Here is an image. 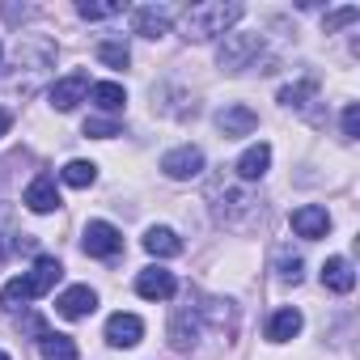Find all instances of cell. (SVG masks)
Returning <instances> with one entry per match:
<instances>
[{
  "label": "cell",
  "instance_id": "11",
  "mask_svg": "<svg viewBox=\"0 0 360 360\" xmlns=\"http://www.w3.org/2000/svg\"><path fill=\"white\" fill-rule=\"evenodd\" d=\"M60 276H64V267H60V259H51V255H43V259H34V267L22 276V284H26V292H30V301L34 297H43V292H51L56 284H60Z\"/></svg>",
  "mask_w": 360,
  "mask_h": 360
},
{
  "label": "cell",
  "instance_id": "12",
  "mask_svg": "<svg viewBox=\"0 0 360 360\" xmlns=\"http://www.w3.org/2000/svg\"><path fill=\"white\" fill-rule=\"evenodd\" d=\"M136 292H140L144 301H169V297L178 292V280H174V271H165V267H144V271L136 276Z\"/></svg>",
  "mask_w": 360,
  "mask_h": 360
},
{
  "label": "cell",
  "instance_id": "9",
  "mask_svg": "<svg viewBox=\"0 0 360 360\" xmlns=\"http://www.w3.org/2000/svg\"><path fill=\"white\" fill-rule=\"evenodd\" d=\"M85 98H89V77H85V72H68V77H60V81L51 85V106H56L60 115L77 110Z\"/></svg>",
  "mask_w": 360,
  "mask_h": 360
},
{
  "label": "cell",
  "instance_id": "26",
  "mask_svg": "<svg viewBox=\"0 0 360 360\" xmlns=\"http://www.w3.org/2000/svg\"><path fill=\"white\" fill-rule=\"evenodd\" d=\"M314 98H318V85H314V81H297V85H284V89H280V102L292 106V110H305Z\"/></svg>",
  "mask_w": 360,
  "mask_h": 360
},
{
  "label": "cell",
  "instance_id": "14",
  "mask_svg": "<svg viewBox=\"0 0 360 360\" xmlns=\"http://www.w3.org/2000/svg\"><path fill=\"white\" fill-rule=\"evenodd\" d=\"M140 339H144V322L136 314H123L119 309V314L106 318V343L110 347H136Z\"/></svg>",
  "mask_w": 360,
  "mask_h": 360
},
{
  "label": "cell",
  "instance_id": "10",
  "mask_svg": "<svg viewBox=\"0 0 360 360\" xmlns=\"http://www.w3.org/2000/svg\"><path fill=\"white\" fill-rule=\"evenodd\" d=\"M255 127H259V115H255L250 106H242V102H233V106L217 110V131H221L225 140H238V136H255Z\"/></svg>",
  "mask_w": 360,
  "mask_h": 360
},
{
  "label": "cell",
  "instance_id": "2",
  "mask_svg": "<svg viewBox=\"0 0 360 360\" xmlns=\"http://www.w3.org/2000/svg\"><path fill=\"white\" fill-rule=\"evenodd\" d=\"M208 200H212V217H217L225 229H246V225H255V221L263 217V204H259L250 191H238V187H229V183H212Z\"/></svg>",
  "mask_w": 360,
  "mask_h": 360
},
{
  "label": "cell",
  "instance_id": "33",
  "mask_svg": "<svg viewBox=\"0 0 360 360\" xmlns=\"http://www.w3.org/2000/svg\"><path fill=\"white\" fill-rule=\"evenodd\" d=\"M0 360H13V356H9V352H0Z\"/></svg>",
  "mask_w": 360,
  "mask_h": 360
},
{
  "label": "cell",
  "instance_id": "3",
  "mask_svg": "<svg viewBox=\"0 0 360 360\" xmlns=\"http://www.w3.org/2000/svg\"><path fill=\"white\" fill-rule=\"evenodd\" d=\"M263 56V34L259 30H229L217 47V68L221 72H246Z\"/></svg>",
  "mask_w": 360,
  "mask_h": 360
},
{
  "label": "cell",
  "instance_id": "22",
  "mask_svg": "<svg viewBox=\"0 0 360 360\" xmlns=\"http://www.w3.org/2000/svg\"><path fill=\"white\" fill-rule=\"evenodd\" d=\"M276 276H280L284 284H301V276H305V259L292 255V246H280V250H276Z\"/></svg>",
  "mask_w": 360,
  "mask_h": 360
},
{
  "label": "cell",
  "instance_id": "24",
  "mask_svg": "<svg viewBox=\"0 0 360 360\" xmlns=\"http://www.w3.org/2000/svg\"><path fill=\"white\" fill-rule=\"evenodd\" d=\"M98 60H102L106 68H127V64H131V47H127L123 39H102V43H98Z\"/></svg>",
  "mask_w": 360,
  "mask_h": 360
},
{
  "label": "cell",
  "instance_id": "6",
  "mask_svg": "<svg viewBox=\"0 0 360 360\" xmlns=\"http://www.w3.org/2000/svg\"><path fill=\"white\" fill-rule=\"evenodd\" d=\"M81 250L89 259H115L123 250V233L110 225V221H89L85 233H81Z\"/></svg>",
  "mask_w": 360,
  "mask_h": 360
},
{
  "label": "cell",
  "instance_id": "17",
  "mask_svg": "<svg viewBox=\"0 0 360 360\" xmlns=\"http://www.w3.org/2000/svg\"><path fill=\"white\" fill-rule=\"evenodd\" d=\"M301 326H305L301 309L284 305V309H276V314L267 318V339H271V343H288V339H297V335H301Z\"/></svg>",
  "mask_w": 360,
  "mask_h": 360
},
{
  "label": "cell",
  "instance_id": "1",
  "mask_svg": "<svg viewBox=\"0 0 360 360\" xmlns=\"http://www.w3.org/2000/svg\"><path fill=\"white\" fill-rule=\"evenodd\" d=\"M242 5L238 0H204V5H191L183 13V39L187 43H212L225 39L238 22H242Z\"/></svg>",
  "mask_w": 360,
  "mask_h": 360
},
{
  "label": "cell",
  "instance_id": "13",
  "mask_svg": "<svg viewBox=\"0 0 360 360\" xmlns=\"http://www.w3.org/2000/svg\"><path fill=\"white\" fill-rule=\"evenodd\" d=\"M56 309H60V318H68V322L89 318V314L98 309V292H94L89 284H72V288H64V292H60Z\"/></svg>",
  "mask_w": 360,
  "mask_h": 360
},
{
  "label": "cell",
  "instance_id": "5",
  "mask_svg": "<svg viewBox=\"0 0 360 360\" xmlns=\"http://www.w3.org/2000/svg\"><path fill=\"white\" fill-rule=\"evenodd\" d=\"M161 174L174 178V183H187V178L204 174V148L200 144H178L161 157Z\"/></svg>",
  "mask_w": 360,
  "mask_h": 360
},
{
  "label": "cell",
  "instance_id": "19",
  "mask_svg": "<svg viewBox=\"0 0 360 360\" xmlns=\"http://www.w3.org/2000/svg\"><path fill=\"white\" fill-rule=\"evenodd\" d=\"M322 284H326L330 292H352V288H356V271H352V263L339 259V255L326 259V263H322Z\"/></svg>",
  "mask_w": 360,
  "mask_h": 360
},
{
  "label": "cell",
  "instance_id": "20",
  "mask_svg": "<svg viewBox=\"0 0 360 360\" xmlns=\"http://www.w3.org/2000/svg\"><path fill=\"white\" fill-rule=\"evenodd\" d=\"M89 98H94L98 110H106V115H119V110L127 106V94H123L119 81H98V85H89Z\"/></svg>",
  "mask_w": 360,
  "mask_h": 360
},
{
  "label": "cell",
  "instance_id": "32",
  "mask_svg": "<svg viewBox=\"0 0 360 360\" xmlns=\"http://www.w3.org/2000/svg\"><path fill=\"white\" fill-rule=\"evenodd\" d=\"M0 68H5V47H0Z\"/></svg>",
  "mask_w": 360,
  "mask_h": 360
},
{
  "label": "cell",
  "instance_id": "27",
  "mask_svg": "<svg viewBox=\"0 0 360 360\" xmlns=\"http://www.w3.org/2000/svg\"><path fill=\"white\" fill-rule=\"evenodd\" d=\"M352 22H360V9H356V5H343V9H330V13L322 18V30L335 34V30H343V26H352Z\"/></svg>",
  "mask_w": 360,
  "mask_h": 360
},
{
  "label": "cell",
  "instance_id": "8",
  "mask_svg": "<svg viewBox=\"0 0 360 360\" xmlns=\"http://www.w3.org/2000/svg\"><path fill=\"white\" fill-rule=\"evenodd\" d=\"M288 225H292V233H297V238H305V242H318V238H326V233H330V217H326V208H322V204H301V208H292Z\"/></svg>",
  "mask_w": 360,
  "mask_h": 360
},
{
  "label": "cell",
  "instance_id": "4",
  "mask_svg": "<svg viewBox=\"0 0 360 360\" xmlns=\"http://www.w3.org/2000/svg\"><path fill=\"white\" fill-rule=\"evenodd\" d=\"M165 335H169V347H174V352H195V347H200V335H204V314H200V305H174Z\"/></svg>",
  "mask_w": 360,
  "mask_h": 360
},
{
  "label": "cell",
  "instance_id": "21",
  "mask_svg": "<svg viewBox=\"0 0 360 360\" xmlns=\"http://www.w3.org/2000/svg\"><path fill=\"white\" fill-rule=\"evenodd\" d=\"M39 352H43V360H81L77 356V343L68 335H56V330H47L39 339Z\"/></svg>",
  "mask_w": 360,
  "mask_h": 360
},
{
  "label": "cell",
  "instance_id": "18",
  "mask_svg": "<svg viewBox=\"0 0 360 360\" xmlns=\"http://www.w3.org/2000/svg\"><path fill=\"white\" fill-rule=\"evenodd\" d=\"M144 250L153 259H174V255H183V238H178L174 229H165V225H153L144 233Z\"/></svg>",
  "mask_w": 360,
  "mask_h": 360
},
{
  "label": "cell",
  "instance_id": "30",
  "mask_svg": "<svg viewBox=\"0 0 360 360\" xmlns=\"http://www.w3.org/2000/svg\"><path fill=\"white\" fill-rule=\"evenodd\" d=\"M22 330L34 335V339H43V335H47V322H43L39 314H26V318H22Z\"/></svg>",
  "mask_w": 360,
  "mask_h": 360
},
{
  "label": "cell",
  "instance_id": "25",
  "mask_svg": "<svg viewBox=\"0 0 360 360\" xmlns=\"http://www.w3.org/2000/svg\"><path fill=\"white\" fill-rule=\"evenodd\" d=\"M77 13L85 22H106V18H119L123 13V0H81Z\"/></svg>",
  "mask_w": 360,
  "mask_h": 360
},
{
  "label": "cell",
  "instance_id": "28",
  "mask_svg": "<svg viewBox=\"0 0 360 360\" xmlns=\"http://www.w3.org/2000/svg\"><path fill=\"white\" fill-rule=\"evenodd\" d=\"M85 136H94V140H110V136H119V123L115 119H85Z\"/></svg>",
  "mask_w": 360,
  "mask_h": 360
},
{
  "label": "cell",
  "instance_id": "23",
  "mask_svg": "<svg viewBox=\"0 0 360 360\" xmlns=\"http://www.w3.org/2000/svg\"><path fill=\"white\" fill-rule=\"evenodd\" d=\"M60 178H64L68 187L85 191V187H94V183H98V165H94V161H68V165L60 169Z\"/></svg>",
  "mask_w": 360,
  "mask_h": 360
},
{
  "label": "cell",
  "instance_id": "31",
  "mask_svg": "<svg viewBox=\"0 0 360 360\" xmlns=\"http://www.w3.org/2000/svg\"><path fill=\"white\" fill-rule=\"evenodd\" d=\"M9 127H13V115H9L5 106H0V136H9Z\"/></svg>",
  "mask_w": 360,
  "mask_h": 360
},
{
  "label": "cell",
  "instance_id": "16",
  "mask_svg": "<svg viewBox=\"0 0 360 360\" xmlns=\"http://www.w3.org/2000/svg\"><path fill=\"white\" fill-rule=\"evenodd\" d=\"M26 208L39 212V217H47V212L60 208V191H56V178H51V174H39L34 183L26 187Z\"/></svg>",
  "mask_w": 360,
  "mask_h": 360
},
{
  "label": "cell",
  "instance_id": "15",
  "mask_svg": "<svg viewBox=\"0 0 360 360\" xmlns=\"http://www.w3.org/2000/svg\"><path fill=\"white\" fill-rule=\"evenodd\" d=\"M233 169H238V178H242V183H259V178L271 169V144H250L238 161H233Z\"/></svg>",
  "mask_w": 360,
  "mask_h": 360
},
{
  "label": "cell",
  "instance_id": "29",
  "mask_svg": "<svg viewBox=\"0 0 360 360\" xmlns=\"http://www.w3.org/2000/svg\"><path fill=\"white\" fill-rule=\"evenodd\" d=\"M343 136H347V140H356V136H360V106H356V102H347V106H343Z\"/></svg>",
  "mask_w": 360,
  "mask_h": 360
},
{
  "label": "cell",
  "instance_id": "7",
  "mask_svg": "<svg viewBox=\"0 0 360 360\" xmlns=\"http://www.w3.org/2000/svg\"><path fill=\"white\" fill-rule=\"evenodd\" d=\"M169 26H174V9L169 5H144V9H136L131 13V30L140 34V39H165L169 34Z\"/></svg>",
  "mask_w": 360,
  "mask_h": 360
}]
</instances>
